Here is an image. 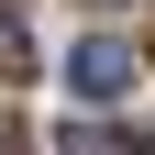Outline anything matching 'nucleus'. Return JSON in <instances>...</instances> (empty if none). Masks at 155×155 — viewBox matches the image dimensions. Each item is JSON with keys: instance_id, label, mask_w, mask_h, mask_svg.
Returning a JSON list of instances; mask_svg holds the SVG:
<instances>
[{"instance_id": "nucleus-1", "label": "nucleus", "mask_w": 155, "mask_h": 155, "mask_svg": "<svg viewBox=\"0 0 155 155\" xmlns=\"http://www.w3.org/2000/svg\"><path fill=\"white\" fill-rule=\"evenodd\" d=\"M67 89H78L89 111H111V100L133 89V45H122V33H78V55H67Z\"/></svg>"}, {"instance_id": "nucleus-3", "label": "nucleus", "mask_w": 155, "mask_h": 155, "mask_svg": "<svg viewBox=\"0 0 155 155\" xmlns=\"http://www.w3.org/2000/svg\"><path fill=\"white\" fill-rule=\"evenodd\" d=\"M55 155H122V133H111V122H89V111H78V122L55 133Z\"/></svg>"}, {"instance_id": "nucleus-4", "label": "nucleus", "mask_w": 155, "mask_h": 155, "mask_svg": "<svg viewBox=\"0 0 155 155\" xmlns=\"http://www.w3.org/2000/svg\"><path fill=\"white\" fill-rule=\"evenodd\" d=\"M0 155H33V144H22V133H11V122H0Z\"/></svg>"}, {"instance_id": "nucleus-2", "label": "nucleus", "mask_w": 155, "mask_h": 155, "mask_svg": "<svg viewBox=\"0 0 155 155\" xmlns=\"http://www.w3.org/2000/svg\"><path fill=\"white\" fill-rule=\"evenodd\" d=\"M0 78H33V22H22V0H0Z\"/></svg>"}]
</instances>
